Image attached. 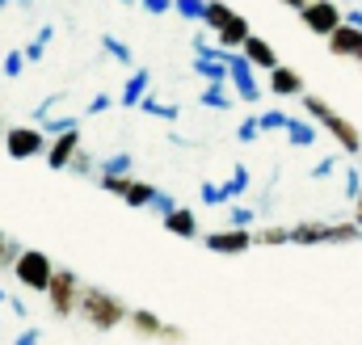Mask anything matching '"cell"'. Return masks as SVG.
<instances>
[{
	"label": "cell",
	"instance_id": "6da1fadb",
	"mask_svg": "<svg viewBox=\"0 0 362 345\" xmlns=\"http://www.w3.org/2000/svg\"><path fill=\"white\" fill-rule=\"evenodd\" d=\"M76 312L89 320L93 329H101V333H110V329H118V324H127V303L118 299V295H110V291H101V286H81V299H76Z\"/></svg>",
	"mask_w": 362,
	"mask_h": 345
},
{
	"label": "cell",
	"instance_id": "7a4b0ae2",
	"mask_svg": "<svg viewBox=\"0 0 362 345\" xmlns=\"http://www.w3.org/2000/svg\"><path fill=\"white\" fill-rule=\"evenodd\" d=\"M299 101H303L308 118H312V122H320V127L341 144V152H346V156H358V152H362V135H358V127H354L350 118L333 114V110H329V101H325V97H316V93H299Z\"/></svg>",
	"mask_w": 362,
	"mask_h": 345
},
{
	"label": "cell",
	"instance_id": "3957f363",
	"mask_svg": "<svg viewBox=\"0 0 362 345\" xmlns=\"http://www.w3.org/2000/svg\"><path fill=\"white\" fill-rule=\"evenodd\" d=\"M362 240L358 223H295L291 245H354Z\"/></svg>",
	"mask_w": 362,
	"mask_h": 345
},
{
	"label": "cell",
	"instance_id": "277c9868",
	"mask_svg": "<svg viewBox=\"0 0 362 345\" xmlns=\"http://www.w3.org/2000/svg\"><path fill=\"white\" fill-rule=\"evenodd\" d=\"M51 274H55V261L47 257L42 249H21L17 261H13V278L25 286V291H47V282H51Z\"/></svg>",
	"mask_w": 362,
	"mask_h": 345
},
{
	"label": "cell",
	"instance_id": "5b68a950",
	"mask_svg": "<svg viewBox=\"0 0 362 345\" xmlns=\"http://www.w3.org/2000/svg\"><path fill=\"white\" fill-rule=\"evenodd\" d=\"M42 295H47V303H51V312H55L59 320L72 316V312H76V299H81V274H76V269H55Z\"/></svg>",
	"mask_w": 362,
	"mask_h": 345
},
{
	"label": "cell",
	"instance_id": "8992f818",
	"mask_svg": "<svg viewBox=\"0 0 362 345\" xmlns=\"http://www.w3.org/2000/svg\"><path fill=\"white\" fill-rule=\"evenodd\" d=\"M223 64H228V81H232V93L240 101H262V85H257V68L249 64L245 51H223Z\"/></svg>",
	"mask_w": 362,
	"mask_h": 345
},
{
	"label": "cell",
	"instance_id": "52a82bcc",
	"mask_svg": "<svg viewBox=\"0 0 362 345\" xmlns=\"http://www.w3.org/2000/svg\"><path fill=\"white\" fill-rule=\"evenodd\" d=\"M4 152L13 160H34L47 152V131L34 122V127H8L4 131Z\"/></svg>",
	"mask_w": 362,
	"mask_h": 345
},
{
	"label": "cell",
	"instance_id": "ba28073f",
	"mask_svg": "<svg viewBox=\"0 0 362 345\" xmlns=\"http://www.w3.org/2000/svg\"><path fill=\"white\" fill-rule=\"evenodd\" d=\"M299 21L312 30V34H320V38H329L337 25H341V8L333 4V0H308L303 8H299Z\"/></svg>",
	"mask_w": 362,
	"mask_h": 345
},
{
	"label": "cell",
	"instance_id": "9c48e42d",
	"mask_svg": "<svg viewBox=\"0 0 362 345\" xmlns=\"http://www.w3.org/2000/svg\"><path fill=\"white\" fill-rule=\"evenodd\" d=\"M202 245L211 249V253H223V257H240V253H249L253 249V232L249 228H223V232H211V236H202Z\"/></svg>",
	"mask_w": 362,
	"mask_h": 345
},
{
	"label": "cell",
	"instance_id": "30bf717a",
	"mask_svg": "<svg viewBox=\"0 0 362 345\" xmlns=\"http://www.w3.org/2000/svg\"><path fill=\"white\" fill-rule=\"evenodd\" d=\"M76 148H81V127H72V131H59V135H51L47 139V165L55 172H64L68 165H72V156H76Z\"/></svg>",
	"mask_w": 362,
	"mask_h": 345
},
{
	"label": "cell",
	"instance_id": "8fae6325",
	"mask_svg": "<svg viewBox=\"0 0 362 345\" xmlns=\"http://www.w3.org/2000/svg\"><path fill=\"white\" fill-rule=\"evenodd\" d=\"M329 51H333L337 59H358L362 64V30L350 25V21H341V25L329 34Z\"/></svg>",
	"mask_w": 362,
	"mask_h": 345
},
{
	"label": "cell",
	"instance_id": "7c38bea8",
	"mask_svg": "<svg viewBox=\"0 0 362 345\" xmlns=\"http://www.w3.org/2000/svg\"><path fill=\"white\" fill-rule=\"evenodd\" d=\"M127 320H131V333H139V337H181L177 329H169L165 320H156V312H148V308H131Z\"/></svg>",
	"mask_w": 362,
	"mask_h": 345
},
{
	"label": "cell",
	"instance_id": "4fadbf2b",
	"mask_svg": "<svg viewBox=\"0 0 362 345\" xmlns=\"http://www.w3.org/2000/svg\"><path fill=\"white\" fill-rule=\"evenodd\" d=\"M165 232L185 236V240H198V211H189V206H173V211L165 215Z\"/></svg>",
	"mask_w": 362,
	"mask_h": 345
},
{
	"label": "cell",
	"instance_id": "5bb4252c",
	"mask_svg": "<svg viewBox=\"0 0 362 345\" xmlns=\"http://www.w3.org/2000/svg\"><path fill=\"white\" fill-rule=\"evenodd\" d=\"M240 51H245V55H249V64H253V68H262V72H270L274 64H278L274 47L266 42V38H257V34H249V38L240 42Z\"/></svg>",
	"mask_w": 362,
	"mask_h": 345
},
{
	"label": "cell",
	"instance_id": "9a60e30c",
	"mask_svg": "<svg viewBox=\"0 0 362 345\" xmlns=\"http://www.w3.org/2000/svg\"><path fill=\"white\" fill-rule=\"evenodd\" d=\"M249 34H253V30H249V21H245V17L236 13V17H232L228 25H219V30H215V42H219L223 51H240V42H245Z\"/></svg>",
	"mask_w": 362,
	"mask_h": 345
},
{
	"label": "cell",
	"instance_id": "2e32d148",
	"mask_svg": "<svg viewBox=\"0 0 362 345\" xmlns=\"http://www.w3.org/2000/svg\"><path fill=\"white\" fill-rule=\"evenodd\" d=\"M270 88L278 93V97H299V93H303V76H299L295 68L274 64V68H270Z\"/></svg>",
	"mask_w": 362,
	"mask_h": 345
},
{
	"label": "cell",
	"instance_id": "e0dca14e",
	"mask_svg": "<svg viewBox=\"0 0 362 345\" xmlns=\"http://www.w3.org/2000/svg\"><path fill=\"white\" fill-rule=\"evenodd\" d=\"M148 88H152V72H148V68H135V72L127 76V85H122V97H118V101H122V110H135V105H139V97H144Z\"/></svg>",
	"mask_w": 362,
	"mask_h": 345
},
{
	"label": "cell",
	"instance_id": "ac0fdd59",
	"mask_svg": "<svg viewBox=\"0 0 362 345\" xmlns=\"http://www.w3.org/2000/svg\"><path fill=\"white\" fill-rule=\"evenodd\" d=\"M194 76H202L206 85H228V64L215 55H194Z\"/></svg>",
	"mask_w": 362,
	"mask_h": 345
},
{
	"label": "cell",
	"instance_id": "d6986e66",
	"mask_svg": "<svg viewBox=\"0 0 362 345\" xmlns=\"http://www.w3.org/2000/svg\"><path fill=\"white\" fill-rule=\"evenodd\" d=\"M286 144L291 148H312L316 144V122L312 118H286Z\"/></svg>",
	"mask_w": 362,
	"mask_h": 345
},
{
	"label": "cell",
	"instance_id": "ffe728a7",
	"mask_svg": "<svg viewBox=\"0 0 362 345\" xmlns=\"http://www.w3.org/2000/svg\"><path fill=\"white\" fill-rule=\"evenodd\" d=\"M51 38H55V25H42V30L34 34V42H25V47H21V55H25V64H38V59L47 55V47H51Z\"/></svg>",
	"mask_w": 362,
	"mask_h": 345
},
{
	"label": "cell",
	"instance_id": "44dd1931",
	"mask_svg": "<svg viewBox=\"0 0 362 345\" xmlns=\"http://www.w3.org/2000/svg\"><path fill=\"white\" fill-rule=\"evenodd\" d=\"M135 110H144L148 118H165V122H177V105H165V101H156V97H152V88L139 97V105H135Z\"/></svg>",
	"mask_w": 362,
	"mask_h": 345
},
{
	"label": "cell",
	"instance_id": "7402d4cb",
	"mask_svg": "<svg viewBox=\"0 0 362 345\" xmlns=\"http://www.w3.org/2000/svg\"><path fill=\"white\" fill-rule=\"evenodd\" d=\"M101 51L114 59V64H122V68H131L135 64V55H131V47L122 42V38H114V34H101Z\"/></svg>",
	"mask_w": 362,
	"mask_h": 345
},
{
	"label": "cell",
	"instance_id": "603a6c76",
	"mask_svg": "<svg viewBox=\"0 0 362 345\" xmlns=\"http://www.w3.org/2000/svg\"><path fill=\"white\" fill-rule=\"evenodd\" d=\"M97 172H105V177H118V172H135V156H131V152H114V156L97 160Z\"/></svg>",
	"mask_w": 362,
	"mask_h": 345
},
{
	"label": "cell",
	"instance_id": "cb8c5ba5",
	"mask_svg": "<svg viewBox=\"0 0 362 345\" xmlns=\"http://www.w3.org/2000/svg\"><path fill=\"white\" fill-rule=\"evenodd\" d=\"M232 17H236V8H232V4H223V0H206V13H202V21H206L211 30L228 25Z\"/></svg>",
	"mask_w": 362,
	"mask_h": 345
},
{
	"label": "cell",
	"instance_id": "d4e9b609",
	"mask_svg": "<svg viewBox=\"0 0 362 345\" xmlns=\"http://www.w3.org/2000/svg\"><path fill=\"white\" fill-rule=\"evenodd\" d=\"M198 101L206 105V110H232V93L223 85H206L202 93H198Z\"/></svg>",
	"mask_w": 362,
	"mask_h": 345
},
{
	"label": "cell",
	"instance_id": "484cf974",
	"mask_svg": "<svg viewBox=\"0 0 362 345\" xmlns=\"http://www.w3.org/2000/svg\"><path fill=\"white\" fill-rule=\"evenodd\" d=\"M219 189H223V202H232V198H240V194L249 189V169H245V165H236V169H232V177H228V181L219 185Z\"/></svg>",
	"mask_w": 362,
	"mask_h": 345
},
{
	"label": "cell",
	"instance_id": "4316f807",
	"mask_svg": "<svg viewBox=\"0 0 362 345\" xmlns=\"http://www.w3.org/2000/svg\"><path fill=\"white\" fill-rule=\"evenodd\" d=\"M38 127H42V131H47V139H51V135H59V131H72V127H81V118H76V114H47Z\"/></svg>",
	"mask_w": 362,
	"mask_h": 345
},
{
	"label": "cell",
	"instance_id": "83f0119b",
	"mask_svg": "<svg viewBox=\"0 0 362 345\" xmlns=\"http://www.w3.org/2000/svg\"><path fill=\"white\" fill-rule=\"evenodd\" d=\"M253 245H266V249H278V245H291V228H262L253 236Z\"/></svg>",
	"mask_w": 362,
	"mask_h": 345
},
{
	"label": "cell",
	"instance_id": "f1b7e54d",
	"mask_svg": "<svg viewBox=\"0 0 362 345\" xmlns=\"http://www.w3.org/2000/svg\"><path fill=\"white\" fill-rule=\"evenodd\" d=\"M286 110H262L257 114V122H262V135H270V131H286Z\"/></svg>",
	"mask_w": 362,
	"mask_h": 345
},
{
	"label": "cell",
	"instance_id": "f546056e",
	"mask_svg": "<svg viewBox=\"0 0 362 345\" xmlns=\"http://www.w3.org/2000/svg\"><path fill=\"white\" fill-rule=\"evenodd\" d=\"M173 13H181L185 21H202V13H206V0H173Z\"/></svg>",
	"mask_w": 362,
	"mask_h": 345
},
{
	"label": "cell",
	"instance_id": "4dcf8cb0",
	"mask_svg": "<svg viewBox=\"0 0 362 345\" xmlns=\"http://www.w3.org/2000/svg\"><path fill=\"white\" fill-rule=\"evenodd\" d=\"M236 139H240V144H257V139H262V122H257V114H249V118L236 127Z\"/></svg>",
	"mask_w": 362,
	"mask_h": 345
},
{
	"label": "cell",
	"instance_id": "1f68e13d",
	"mask_svg": "<svg viewBox=\"0 0 362 345\" xmlns=\"http://www.w3.org/2000/svg\"><path fill=\"white\" fill-rule=\"evenodd\" d=\"M228 206H232L228 215H232V223H236V228H253V219H257V211H253V206H245V202H236V198H232Z\"/></svg>",
	"mask_w": 362,
	"mask_h": 345
},
{
	"label": "cell",
	"instance_id": "d6a6232c",
	"mask_svg": "<svg viewBox=\"0 0 362 345\" xmlns=\"http://www.w3.org/2000/svg\"><path fill=\"white\" fill-rule=\"evenodd\" d=\"M198 198H202L206 206H228V202H223V189H219L215 181H202V185H198Z\"/></svg>",
	"mask_w": 362,
	"mask_h": 345
},
{
	"label": "cell",
	"instance_id": "836d02e7",
	"mask_svg": "<svg viewBox=\"0 0 362 345\" xmlns=\"http://www.w3.org/2000/svg\"><path fill=\"white\" fill-rule=\"evenodd\" d=\"M148 206H152V211H156V215H160V219H165V215H169V211H173V206H177V198H173V194H165V189H156V194H152V202H148Z\"/></svg>",
	"mask_w": 362,
	"mask_h": 345
},
{
	"label": "cell",
	"instance_id": "e575fe53",
	"mask_svg": "<svg viewBox=\"0 0 362 345\" xmlns=\"http://www.w3.org/2000/svg\"><path fill=\"white\" fill-rule=\"evenodd\" d=\"M72 172H81V177H89V172H97V165H93V156L85 152V148H76V156H72V165H68Z\"/></svg>",
	"mask_w": 362,
	"mask_h": 345
},
{
	"label": "cell",
	"instance_id": "d590c367",
	"mask_svg": "<svg viewBox=\"0 0 362 345\" xmlns=\"http://www.w3.org/2000/svg\"><path fill=\"white\" fill-rule=\"evenodd\" d=\"M21 72H25V55H21V51H8V55H4V76L17 81Z\"/></svg>",
	"mask_w": 362,
	"mask_h": 345
},
{
	"label": "cell",
	"instance_id": "8d00e7d4",
	"mask_svg": "<svg viewBox=\"0 0 362 345\" xmlns=\"http://www.w3.org/2000/svg\"><path fill=\"white\" fill-rule=\"evenodd\" d=\"M358 194H362V169H350V172H346V198L354 202Z\"/></svg>",
	"mask_w": 362,
	"mask_h": 345
},
{
	"label": "cell",
	"instance_id": "74e56055",
	"mask_svg": "<svg viewBox=\"0 0 362 345\" xmlns=\"http://www.w3.org/2000/svg\"><path fill=\"white\" fill-rule=\"evenodd\" d=\"M139 8H148L152 17H165V13H173V0H139Z\"/></svg>",
	"mask_w": 362,
	"mask_h": 345
},
{
	"label": "cell",
	"instance_id": "f35d334b",
	"mask_svg": "<svg viewBox=\"0 0 362 345\" xmlns=\"http://www.w3.org/2000/svg\"><path fill=\"white\" fill-rule=\"evenodd\" d=\"M110 105H114V97H110V93H97V97L89 101V110H85V114H93V118H97V114H105Z\"/></svg>",
	"mask_w": 362,
	"mask_h": 345
},
{
	"label": "cell",
	"instance_id": "ab89813d",
	"mask_svg": "<svg viewBox=\"0 0 362 345\" xmlns=\"http://www.w3.org/2000/svg\"><path fill=\"white\" fill-rule=\"evenodd\" d=\"M59 101H64V97H59V93H51V97H47V101H38V110H34V122H42V118H47V114H51V110H55V105H59Z\"/></svg>",
	"mask_w": 362,
	"mask_h": 345
},
{
	"label": "cell",
	"instance_id": "60d3db41",
	"mask_svg": "<svg viewBox=\"0 0 362 345\" xmlns=\"http://www.w3.org/2000/svg\"><path fill=\"white\" fill-rule=\"evenodd\" d=\"M333 165H337L333 156H325V160H316V165H312V181H325V177L333 172Z\"/></svg>",
	"mask_w": 362,
	"mask_h": 345
},
{
	"label": "cell",
	"instance_id": "b9f144b4",
	"mask_svg": "<svg viewBox=\"0 0 362 345\" xmlns=\"http://www.w3.org/2000/svg\"><path fill=\"white\" fill-rule=\"evenodd\" d=\"M38 337H42L38 329H25V333H21V337H17V341H13V345H34V341H38Z\"/></svg>",
	"mask_w": 362,
	"mask_h": 345
},
{
	"label": "cell",
	"instance_id": "7bdbcfd3",
	"mask_svg": "<svg viewBox=\"0 0 362 345\" xmlns=\"http://www.w3.org/2000/svg\"><path fill=\"white\" fill-rule=\"evenodd\" d=\"M4 303H8V308H13V316H21V320H25V316H30V308H25V303H21V299H4Z\"/></svg>",
	"mask_w": 362,
	"mask_h": 345
},
{
	"label": "cell",
	"instance_id": "ee69618b",
	"mask_svg": "<svg viewBox=\"0 0 362 345\" xmlns=\"http://www.w3.org/2000/svg\"><path fill=\"white\" fill-rule=\"evenodd\" d=\"M341 21H350V25H358V30H362V8H350V13H341Z\"/></svg>",
	"mask_w": 362,
	"mask_h": 345
},
{
	"label": "cell",
	"instance_id": "f6af8a7d",
	"mask_svg": "<svg viewBox=\"0 0 362 345\" xmlns=\"http://www.w3.org/2000/svg\"><path fill=\"white\" fill-rule=\"evenodd\" d=\"M354 223H358V228H362V194H358V198H354Z\"/></svg>",
	"mask_w": 362,
	"mask_h": 345
},
{
	"label": "cell",
	"instance_id": "bcb514c9",
	"mask_svg": "<svg viewBox=\"0 0 362 345\" xmlns=\"http://www.w3.org/2000/svg\"><path fill=\"white\" fill-rule=\"evenodd\" d=\"M8 4H21V8H30L34 0H0V8H8Z\"/></svg>",
	"mask_w": 362,
	"mask_h": 345
},
{
	"label": "cell",
	"instance_id": "7dc6e473",
	"mask_svg": "<svg viewBox=\"0 0 362 345\" xmlns=\"http://www.w3.org/2000/svg\"><path fill=\"white\" fill-rule=\"evenodd\" d=\"M4 245H8V236L0 232V265H4Z\"/></svg>",
	"mask_w": 362,
	"mask_h": 345
},
{
	"label": "cell",
	"instance_id": "c3c4849f",
	"mask_svg": "<svg viewBox=\"0 0 362 345\" xmlns=\"http://www.w3.org/2000/svg\"><path fill=\"white\" fill-rule=\"evenodd\" d=\"M282 4H291V8H303V4H308V0H282Z\"/></svg>",
	"mask_w": 362,
	"mask_h": 345
},
{
	"label": "cell",
	"instance_id": "681fc988",
	"mask_svg": "<svg viewBox=\"0 0 362 345\" xmlns=\"http://www.w3.org/2000/svg\"><path fill=\"white\" fill-rule=\"evenodd\" d=\"M118 4H139V0H118Z\"/></svg>",
	"mask_w": 362,
	"mask_h": 345
},
{
	"label": "cell",
	"instance_id": "f907efd6",
	"mask_svg": "<svg viewBox=\"0 0 362 345\" xmlns=\"http://www.w3.org/2000/svg\"><path fill=\"white\" fill-rule=\"evenodd\" d=\"M4 299H8V295H4V291H0V303H4Z\"/></svg>",
	"mask_w": 362,
	"mask_h": 345
}]
</instances>
